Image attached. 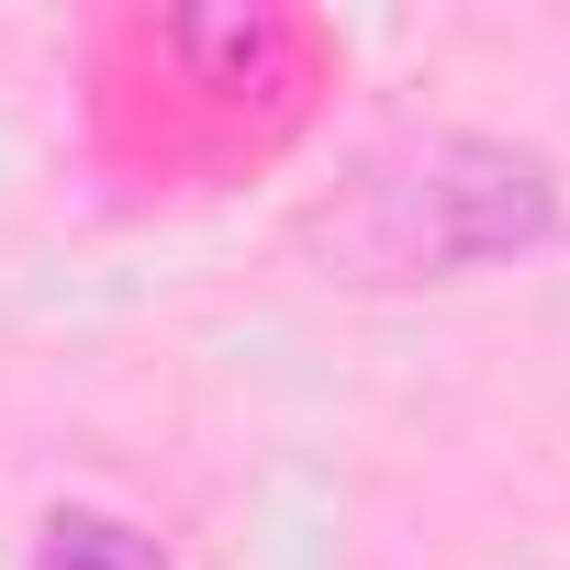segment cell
I'll use <instances>...</instances> for the list:
<instances>
[{
	"label": "cell",
	"instance_id": "2",
	"mask_svg": "<svg viewBox=\"0 0 570 570\" xmlns=\"http://www.w3.org/2000/svg\"><path fill=\"white\" fill-rule=\"evenodd\" d=\"M35 570H168V559H157V537H135L112 514H46Z\"/></svg>",
	"mask_w": 570,
	"mask_h": 570
},
{
	"label": "cell",
	"instance_id": "1",
	"mask_svg": "<svg viewBox=\"0 0 570 570\" xmlns=\"http://www.w3.org/2000/svg\"><path fill=\"white\" fill-rule=\"evenodd\" d=\"M559 235V168L514 135H403L358 168V190L325 213V246L347 279H470L503 257H537Z\"/></svg>",
	"mask_w": 570,
	"mask_h": 570
}]
</instances>
